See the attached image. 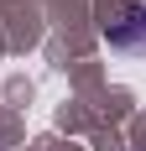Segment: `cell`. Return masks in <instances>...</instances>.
Instances as JSON below:
<instances>
[{"label": "cell", "instance_id": "6da1fadb", "mask_svg": "<svg viewBox=\"0 0 146 151\" xmlns=\"http://www.w3.org/2000/svg\"><path fill=\"white\" fill-rule=\"evenodd\" d=\"M104 42L115 52H131V58H146V5L141 0H120L110 21H104Z\"/></svg>", "mask_w": 146, "mask_h": 151}]
</instances>
